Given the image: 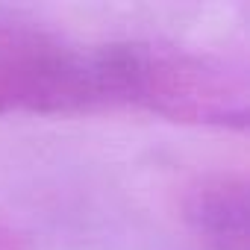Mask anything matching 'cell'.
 Wrapping results in <instances>:
<instances>
[{"mask_svg":"<svg viewBox=\"0 0 250 250\" xmlns=\"http://www.w3.org/2000/svg\"><path fill=\"white\" fill-rule=\"evenodd\" d=\"M183 221L203 250H247V183L238 174H209L188 186Z\"/></svg>","mask_w":250,"mask_h":250,"instance_id":"3","label":"cell"},{"mask_svg":"<svg viewBox=\"0 0 250 250\" xmlns=\"http://www.w3.org/2000/svg\"><path fill=\"white\" fill-rule=\"evenodd\" d=\"M0 250H24V247L9 229H0Z\"/></svg>","mask_w":250,"mask_h":250,"instance_id":"4","label":"cell"},{"mask_svg":"<svg viewBox=\"0 0 250 250\" xmlns=\"http://www.w3.org/2000/svg\"><path fill=\"white\" fill-rule=\"evenodd\" d=\"M106 106H130L188 127L244 130L250 85L241 65L162 42L100 44Z\"/></svg>","mask_w":250,"mask_h":250,"instance_id":"1","label":"cell"},{"mask_svg":"<svg viewBox=\"0 0 250 250\" xmlns=\"http://www.w3.org/2000/svg\"><path fill=\"white\" fill-rule=\"evenodd\" d=\"M106 109L100 44L0 9V115H80Z\"/></svg>","mask_w":250,"mask_h":250,"instance_id":"2","label":"cell"}]
</instances>
